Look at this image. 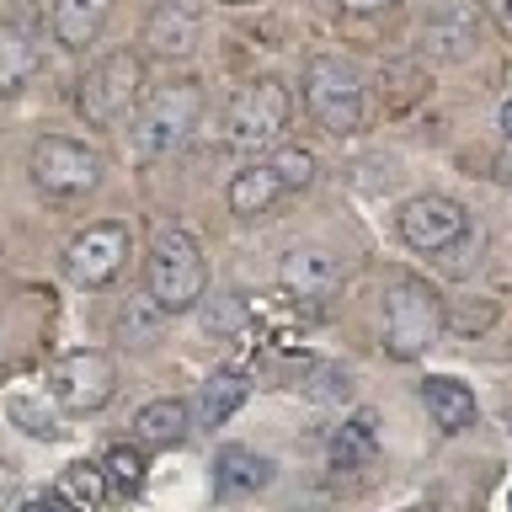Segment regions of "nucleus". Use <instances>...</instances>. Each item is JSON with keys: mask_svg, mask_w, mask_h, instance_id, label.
<instances>
[{"mask_svg": "<svg viewBox=\"0 0 512 512\" xmlns=\"http://www.w3.org/2000/svg\"><path fill=\"white\" fill-rule=\"evenodd\" d=\"M294 118V96H288L283 80H246L230 107H224V144H235V150H262L272 144L288 128Z\"/></svg>", "mask_w": 512, "mask_h": 512, "instance_id": "423d86ee", "label": "nucleus"}, {"mask_svg": "<svg viewBox=\"0 0 512 512\" xmlns=\"http://www.w3.org/2000/svg\"><path fill=\"white\" fill-rule=\"evenodd\" d=\"M443 336V299L427 278H390L384 283V352L395 363L427 358V347Z\"/></svg>", "mask_w": 512, "mask_h": 512, "instance_id": "f03ea898", "label": "nucleus"}, {"mask_svg": "<svg viewBox=\"0 0 512 512\" xmlns=\"http://www.w3.org/2000/svg\"><path fill=\"white\" fill-rule=\"evenodd\" d=\"M267 166H272V176L283 182V192H299V187L315 182V155L304 150V144H283V150L272 155Z\"/></svg>", "mask_w": 512, "mask_h": 512, "instance_id": "bb28decb", "label": "nucleus"}, {"mask_svg": "<svg viewBox=\"0 0 512 512\" xmlns=\"http://www.w3.org/2000/svg\"><path fill=\"white\" fill-rule=\"evenodd\" d=\"M272 480V459L256 454V448H240V443H224L214 454V491L219 496H251Z\"/></svg>", "mask_w": 512, "mask_h": 512, "instance_id": "f3484780", "label": "nucleus"}, {"mask_svg": "<svg viewBox=\"0 0 512 512\" xmlns=\"http://www.w3.org/2000/svg\"><path fill=\"white\" fill-rule=\"evenodd\" d=\"M144 288L160 315H187L208 288V267L203 251L182 224H155L150 235V256H144Z\"/></svg>", "mask_w": 512, "mask_h": 512, "instance_id": "f257e3e1", "label": "nucleus"}, {"mask_svg": "<svg viewBox=\"0 0 512 512\" xmlns=\"http://www.w3.org/2000/svg\"><path fill=\"white\" fill-rule=\"evenodd\" d=\"M422 48L432 59H448V64L470 59L480 48V6L475 0H438L422 22Z\"/></svg>", "mask_w": 512, "mask_h": 512, "instance_id": "9b49d317", "label": "nucleus"}, {"mask_svg": "<svg viewBox=\"0 0 512 512\" xmlns=\"http://www.w3.org/2000/svg\"><path fill=\"white\" fill-rule=\"evenodd\" d=\"M38 64H43V48L27 38V32H16L6 27L0 32V96H16L27 86L32 75H38Z\"/></svg>", "mask_w": 512, "mask_h": 512, "instance_id": "412c9836", "label": "nucleus"}, {"mask_svg": "<svg viewBox=\"0 0 512 512\" xmlns=\"http://www.w3.org/2000/svg\"><path fill=\"white\" fill-rule=\"evenodd\" d=\"M422 406L448 438L464 427H475V395H470V384H459L454 374H427L422 379Z\"/></svg>", "mask_w": 512, "mask_h": 512, "instance_id": "2eb2a0df", "label": "nucleus"}, {"mask_svg": "<svg viewBox=\"0 0 512 512\" xmlns=\"http://www.w3.org/2000/svg\"><path fill=\"white\" fill-rule=\"evenodd\" d=\"M6 411H11V422L22 427L27 438H43V443L64 438V427H59V411H54V406H43L38 395H11V400H6Z\"/></svg>", "mask_w": 512, "mask_h": 512, "instance_id": "b1692460", "label": "nucleus"}, {"mask_svg": "<svg viewBox=\"0 0 512 512\" xmlns=\"http://www.w3.org/2000/svg\"><path fill=\"white\" fill-rule=\"evenodd\" d=\"M400 240H406L411 251H454L464 246V235H470V214H464L459 198H448V192H416L411 203H400Z\"/></svg>", "mask_w": 512, "mask_h": 512, "instance_id": "1a4fd4ad", "label": "nucleus"}, {"mask_svg": "<svg viewBox=\"0 0 512 512\" xmlns=\"http://www.w3.org/2000/svg\"><path fill=\"white\" fill-rule=\"evenodd\" d=\"M16 512H59V502H54V496H27Z\"/></svg>", "mask_w": 512, "mask_h": 512, "instance_id": "c756f323", "label": "nucleus"}, {"mask_svg": "<svg viewBox=\"0 0 512 512\" xmlns=\"http://www.w3.org/2000/svg\"><path fill=\"white\" fill-rule=\"evenodd\" d=\"M32 187L43 192V198H80V192H91L102 182V155L91 150V144L80 139H64V134H43L32 144Z\"/></svg>", "mask_w": 512, "mask_h": 512, "instance_id": "6e6552de", "label": "nucleus"}, {"mask_svg": "<svg viewBox=\"0 0 512 512\" xmlns=\"http://www.w3.org/2000/svg\"><path fill=\"white\" fill-rule=\"evenodd\" d=\"M304 107L331 139H352L363 128V80L347 59L315 54L304 64Z\"/></svg>", "mask_w": 512, "mask_h": 512, "instance_id": "20e7f679", "label": "nucleus"}, {"mask_svg": "<svg viewBox=\"0 0 512 512\" xmlns=\"http://www.w3.org/2000/svg\"><path fill=\"white\" fill-rule=\"evenodd\" d=\"M187 432H192V406L182 395H160L150 406H139V416H134L139 448H176V443H187Z\"/></svg>", "mask_w": 512, "mask_h": 512, "instance_id": "4468645a", "label": "nucleus"}, {"mask_svg": "<svg viewBox=\"0 0 512 512\" xmlns=\"http://www.w3.org/2000/svg\"><path fill=\"white\" fill-rule=\"evenodd\" d=\"M374 454H379V422H374V411L347 416L342 432L331 438V470H368Z\"/></svg>", "mask_w": 512, "mask_h": 512, "instance_id": "aec40b11", "label": "nucleus"}, {"mask_svg": "<svg viewBox=\"0 0 512 512\" xmlns=\"http://www.w3.org/2000/svg\"><path fill=\"white\" fill-rule=\"evenodd\" d=\"M278 283L294 299H331L342 288V262L326 251H288L278 267Z\"/></svg>", "mask_w": 512, "mask_h": 512, "instance_id": "ddd939ff", "label": "nucleus"}, {"mask_svg": "<svg viewBox=\"0 0 512 512\" xmlns=\"http://www.w3.org/2000/svg\"><path fill=\"white\" fill-rule=\"evenodd\" d=\"M155 304H150V310H144V304H134V315H128L123 310V320H118V326H123V336H139V342H150V331H155Z\"/></svg>", "mask_w": 512, "mask_h": 512, "instance_id": "cd10ccee", "label": "nucleus"}, {"mask_svg": "<svg viewBox=\"0 0 512 512\" xmlns=\"http://www.w3.org/2000/svg\"><path fill=\"white\" fill-rule=\"evenodd\" d=\"M491 176H496L502 187H512V150H502V155L491 160Z\"/></svg>", "mask_w": 512, "mask_h": 512, "instance_id": "c85d7f7f", "label": "nucleus"}, {"mask_svg": "<svg viewBox=\"0 0 512 512\" xmlns=\"http://www.w3.org/2000/svg\"><path fill=\"white\" fill-rule=\"evenodd\" d=\"M496 315H502V304H496V299H459L454 310H443V331L475 342V336H486L496 326Z\"/></svg>", "mask_w": 512, "mask_h": 512, "instance_id": "393cba45", "label": "nucleus"}, {"mask_svg": "<svg viewBox=\"0 0 512 512\" xmlns=\"http://www.w3.org/2000/svg\"><path fill=\"white\" fill-rule=\"evenodd\" d=\"M507 507H512V496H507Z\"/></svg>", "mask_w": 512, "mask_h": 512, "instance_id": "c9c22d12", "label": "nucleus"}, {"mask_svg": "<svg viewBox=\"0 0 512 512\" xmlns=\"http://www.w3.org/2000/svg\"><path fill=\"white\" fill-rule=\"evenodd\" d=\"M406 512H427V507H406Z\"/></svg>", "mask_w": 512, "mask_h": 512, "instance_id": "f704fd0d", "label": "nucleus"}, {"mask_svg": "<svg viewBox=\"0 0 512 512\" xmlns=\"http://www.w3.org/2000/svg\"><path fill=\"white\" fill-rule=\"evenodd\" d=\"M198 32H203L198 0H155L150 16H144V48L155 59H187L198 48Z\"/></svg>", "mask_w": 512, "mask_h": 512, "instance_id": "f8f14e48", "label": "nucleus"}, {"mask_svg": "<svg viewBox=\"0 0 512 512\" xmlns=\"http://www.w3.org/2000/svg\"><path fill=\"white\" fill-rule=\"evenodd\" d=\"M502 134H507V144H512V102H502Z\"/></svg>", "mask_w": 512, "mask_h": 512, "instance_id": "473e14b6", "label": "nucleus"}, {"mask_svg": "<svg viewBox=\"0 0 512 512\" xmlns=\"http://www.w3.org/2000/svg\"><path fill=\"white\" fill-rule=\"evenodd\" d=\"M203 118V91L198 80H176V86H160L155 96H144L134 123H128V150L134 160H160L182 144Z\"/></svg>", "mask_w": 512, "mask_h": 512, "instance_id": "7ed1b4c3", "label": "nucleus"}, {"mask_svg": "<svg viewBox=\"0 0 512 512\" xmlns=\"http://www.w3.org/2000/svg\"><path fill=\"white\" fill-rule=\"evenodd\" d=\"M107 496H112V491H107V475H102V464H91V459L64 464L59 480H54L59 512H102Z\"/></svg>", "mask_w": 512, "mask_h": 512, "instance_id": "6ab92c4d", "label": "nucleus"}, {"mask_svg": "<svg viewBox=\"0 0 512 512\" xmlns=\"http://www.w3.org/2000/svg\"><path fill=\"white\" fill-rule=\"evenodd\" d=\"M144 448L139 443H112L107 448V459H102V475H107V491H118V496H128V491H139L144 486Z\"/></svg>", "mask_w": 512, "mask_h": 512, "instance_id": "5701e85b", "label": "nucleus"}, {"mask_svg": "<svg viewBox=\"0 0 512 512\" xmlns=\"http://www.w3.org/2000/svg\"><path fill=\"white\" fill-rule=\"evenodd\" d=\"M224 6H256V0H224Z\"/></svg>", "mask_w": 512, "mask_h": 512, "instance_id": "72a5a7b5", "label": "nucleus"}, {"mask_svg": "<svg viewBox=\"0 0 512 512\" xmlns=\"http://www.w3.org/2000/svg\"><path fill=\"white\" fill-rule=\"evenodd\" d=\"M48 395L54 406L75 411V416H91L102 411L112 395H118V363L107 358L102 347H75L48 368Z\"/></svg>", "mask_w": 512, "mask_h": 512, "instance_id": "0eeeda50", "label": "nucleus"}, {"mask_svg": "<svg viewBox=\"0 0 512 512\" xmlns=\"http://www.w3.org/2000/svg\"><path fill=\"white\" fill-rule=\"evenodd\" d=\"M299 390L310 400H320V406H331V400L352 395V374L342 363H310V368H304V379H299Z\"/></svg>", "mask_w": 512, "mask_h": 512, "instance_id": "a878e982", "label": "nucleus"}, {"mask_svg": "<svg viewBox=\"0 0 512 512\" xmlns=\"http://www.w3.org/2000/svg\"><path fill=\"white\" fill-rule=\"evenodd\" d=\"M347 11H384V6H400V0H342Z\"/></svg>", "mask_w": 512, "mask_h": 512, "instance_id": "7c9ffc66", "label": "nucleus"}, {"mask_svg": "<svg viewBox=\"0 0 512 512\" xmlns=\"http://www.w3.org/2000/svg\"><path fill=\"white\" fill-rule=\"evenodd\" d=\"M128 246H134V240H128V224H118V219L86 224V230L64 246V272H70V283H80V288H107L123 272Z\"/></svg>", "mask_w": 512, "mask_h": 512, "instance_id": "9d476101", "label": "nucleus"}, {"mask_svg": "<svg viewBox=\"0 0 512 512\" xmlns=\"http://www.w3.org/2000/svg\"><path fill=\"white\" fill-rule=\"evenodd\" d=\"M230 214L235 219H262V214H272L278 208V198H288L283 192V182L272 176V166L267 160H251V166H240L235 176H230Z\"/></svg>", "mask_w": 512, "mask_h": 512, "instance_id": "dca6fc26", "label": "nucleus"}, {"mask_svg": "<svg viewBox=\"0 0 512 512\" xmlns=\"http://www.w3.org/2000/svg\"><path fill=\"white\" fill-rule=\"evenodd\" d=\"M246 395H251L246 374H230V368H224V374H214V379L203 384V395H198V422H203V427H224L240 406H246Z\"/></svg>", "mask_w": 512, "mask_h": 512, "instance_id": "4be33fe9", "label": "nucleus"}, {"mask_svg": "<svg viewBox=\"0 0 512 512\" xmlns=\"http://www.w3.org/2000/svg\"><path fill=\"white\" fill-rule=\"evenodd\" d=\"M491 11H496V22L512 27V0H491Z\"/></svg>", "mask_w": 512, "mask_h": 512, "instance_id": "2f4dec72", "label": "nucleus"}, {"mask_svg": "<svg viewBox=\"0 0 512 512\" xmlns=\"http://www.w3.org/2000/svg\"><path fill=\"white\" fill-rule=\"evenodd\" d=\"M107 16H112V0H54L48 27H54L59 48H86L107 27Z\"/></svg>", "mask_w": 512, "mask_h": 512, "instance_id": "a211bd4d", "label": "nucleus"}, {"mask_svg": "<svg viewBox=\"0 0 512 512\" xmlns=\"http://www.w3.org/2000/svg\"><path fill=\"white\" fill-rule=\"evenodd\" d=\"M139 102H144V59L128 54V48L96 59L75 91V107L91 128H118L128 112H139Z\"/></svg>", "mask_w": 512, "mask_h": 512, "instance_id": "39448f33", "label": "nucleus"}]
</instances>
